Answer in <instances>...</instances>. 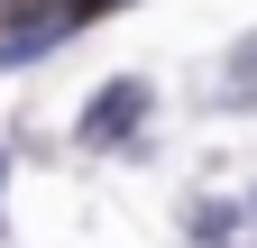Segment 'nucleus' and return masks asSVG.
<instances>
[{"label": "nucleus", "mask_w": 257, "mask_h": 248, "mask_svg": "<svg viewBox=\"0 0 257 248\" xmlns=\"http://www.w3.org/2000/svg\"><path fill=\"white\" fill-rule=\"evenodd\" d=\"M55 37H74V28H64V10H55V0H19V19L0 28V65H37V55H46Z\"/></svg>", "instance_id": "f03ea898"}, {"label": "nucleus", "mask_w": 257, "mask_h": 248, "mask_svg": "<svg viewBox=\"0 0 257 248\" xmlns=\"http://www.w3.org/2000/svg\"><path fill=\"white\" fill-rule=\"evenodd\" d=\"M0 184H10V147H0Z\"/></svg>", "instance_id": "20e7f679"}, {"label": "nucleus", "mask_w": 257, "mask_h": 248, "mask_svg": "<svg viewBox=\"0 0 257 248\" xmlns=\"http://www.w3.org/2000/svg\"><path fill=\"white\" fill-rule=\"evenodd\" d=\"M64 10V28H92V19H110V10H128V0H55Z\"/></svg>", "instance_id": "7ed1b4c3"}, {"label": "nucleus", "mask_w": 257, "mask_h": 248, "mask_svg": "<svg viewBox=\"0 0 257 248\" xmlns=\"http://www.w3.org/2000/svg\"><path fill=\"white\" fill-rule=\"evenodd\" d=\"M0 10H19V0H0Z\"/></svg>", "instance_id": "39448f33"}, {"label": "nucleus", "mask_w": 257, "mask_h": 248, "mask_svg": "<svg viewBox=\"0 0 257 248\" xmlns=\"http://www.w3.org/2000/svg\"><path fill=\"white\" fill-rule=\"evenodd\" d=\"M147 110H156V92H147L138 74H119V83H101V92H92V110H83V147H119V138L138 129Z\"/></svg>", "instance_id": "f257e3e1"}]
</instances>
